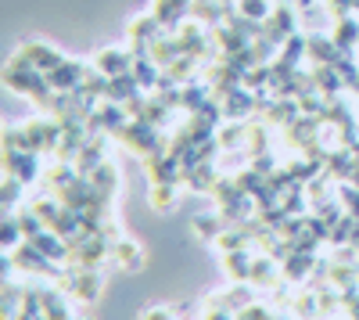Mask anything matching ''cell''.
<instances>
[{
	"instance_id": "603a6c76",
	"label": "cell",
	"mask_w": 359,
	"mask_h": 320,
	"mask_svg": "<svg viewBox=\"0 0 359 320\" xmlns=\"http://www.w3.org/2000/svg\"><path fill=\"white\" fill-rule=\"evenodd\" d=\"M33 245H36L43 255H50L54 263H65V267H69V241H65L62 234H57V230H50V227H47L43 234H36V238H33Z\"/></svg>"
},
{
	"instance_id": "44dd1931",
	"label": "cell",
	"mask_w": 359,
	"mask_h": 320,
	"mask_svg": "<svg viewBox=\"0 0 359 320\" xmlns=\"http://www.w3.org/2000/svg\"><path fill=\"white\" fill-rule=\"evenodd\" d=\"M226 11H230V8L223 4V0H194V4H191V18H194L198 25H205V29L223 25Z\"/></svg>"
},
{
	"instance_id": "f6af8a7d",
	"label": "cell",
	"mask_w": 359,
	"mask_h": 320,
	"mask_svg": "<svg viewBox=\"0 0 359 320\" xmlns=\"http://www.w3.org/2000/svg\"><path fill=\"white\" fill-rule=\"evenodd\" d=\"M76 320H83V316H76Z\"/></svg>"
},
{
	"instance_id": "d6986e66",
	"label": "cell",
	"mask_w": 359,
	"mask_h": 320,
	"mask_svg": "<svg viewBox=\"0 0 359 320\" xmlns=\"http://www.w3.org/2000/svg\"><path fill=\"white\" fill-rule=\"evenodd\" d=\"M111 259H115V263L123 267L126 274H137V270L144 267V248H140L137 241L115 238V245H111Z\"/></svg>"
},
{
	"instance_id": "5bb4252c",
	"label": "cell",
	"mask_w": 359,
	"mask_h": 320,
	"mask_svg": "<svg viewBox=\"0 0 359 320\" xmlns=\"http://www.w3.org/2000/svg\"><path fill=\"white\" fill-rule=\"evenodd\" d=\"M345 54H352V51L338 47L334 36H309V58H313V65H338Z\"/></svg>"
},
{
	"instance_id": "60d3db41",
	"label": "cell",
	"mask_w": 359,
	"mask_h": 320,
	"mask_svg": "<svg viewBox=\"0 0 359 320\" xmlns=\"http://www.w3.org/2000/svg\"><path fill=\"white\" fill-rule=\"evenodd\" d=\"M237 320H273V309H266V306H245L241 313H237Z\"/></svg>"
},
{
	"instance_id": "ee69618b",
	"label": "cell",
	"mask_w": 359,
	"mask_h": 320,
	"mask_svg": "<svg viewBox=\"0 0 359 320\" xmlns=\"http://www.w3.org/2000/svg\"><path fill=\"white\" fill-rule=\"evenodd\" d=\"M223 4H226V8H237V4H241V0H223Z\"/></svg>"
},
{
	"instance_id": "e575fe53",
	"label": "cell",
	"mask_w": 359,
	"mask_h": 320,
	"mask_svg": "<svg viewBox=\"0 0 359 320\" xmlns=\"http://www.w3.org/2000/svg\"><path fill=\"white\" fill-rule=\"evenodd\" d=\"M18 223H22V234H25V241H33L36 234H43V230H47V223L36 216V209H33V206L18 213Z\"/></svg>"
},
{
	"instance_id": "4316f807",
	"label": "cell",
	"mask_w": 359,
	"mask_h": 320,
	"mask_svg": "<svg viewBox=\"0 0 359 320\" xmlns=\"http://www.w3.org/2000/svg\"><path fill=\"white\" fill-rule=\"evenodd\" d=\"M313 79H316V91H320L323 98H338V91L345 86L338 65H316V69H313Z\"/></svg>"
},
{
	"instance_id": "4fadbf2b",
	"label": "cell",
	"mask_w": 359,
	"mask_h": 320,
	"mask_svg": "<svg viewBox=\"0 0 359 320\" xmlns=\"http://www.w3.org/2000/svg\"><path fill=\"white\" fill-rule=\"evenodd\" d=\"M144 94V86L137 83L133 72H123V76H108V86H104V101H115V105H126L130 98Z\"/></svg>"
},
{
	"instance_id": "30bf717a",
	"label": "cell",
	"mask_w": 359,
	"mask_h": 320,
	"mask_svg": "<svg viewBox=\"0 0 359 320\" xmlns=\"http://www.w3.org/2000/svg\"><path fill=\"white\" fill-rule=\"evenodd\" d=\"M298 119H302V105H298V98H273L269 112L262 115V123L280 126V130H287V126L298 123Z\"/></svg>"
},
{
	"instance_id": "d6a6232c",
	"label": "cell",
	"mask_w": 359,
	"mask_h": 320,
	"mask_svg": "<svg viewBox=\"0 0 359 320\" xmlns=\"http://www.w3.org/2000/svg\"><path fill=\"white\" fill-rule=\"evenodd\" d=\"M172 206H176V184H151V209L172 213Z\"/></svg>"
},
{
	"instance_id": "2e32d148",
	"label": "cell",
	"mask_w": 359,
	"mask_h": 320,
	"mask_svg": "<svg viewBox=\"0 0 359 320\" xmlns=\"http://www.w3.org/2000/svg\"><path fill=\"white\" fill-rule=\"evenodd\" d=\"M252 263H255V255H252L248 248L223 252V270H226L237 284H252Z\"/></svg>"
},
{
	"instance_id": "3957f363",
	"label": "cell",
	"mask_w": 359,
	"mask_h": 320,
	"mask_svg": "<svg viewBox=\"0 0 359 320\" xmlns=\"http://www.w3.org/2000/svg\"><path fill=\"white\" fill-rule=\"evenodd\" d=\"M57 288H62L69 299L83 302V306H90V302L101 299V277H97V270L65 267V274H62V281H57Z\"/></svg>"
},
{
	"instance_id": "7bdbcfd3",
	"label": "cell",
	"mask_w": 359,
	"mask_h": 320,
	"mask_svg": "<svg viewBox=\"0 0 359 320\" xmlns=\"http://www.w3.org/2000/svg\"><path fill=\"white\" fill-rule=\"evenodd\" d=\"M230 316H233L230 309H208V306H205V313H201V320H230Z\"/></svg>"
},
{
	"instance_id": "8d00e7d4",
	"label": "cell",
	"mask_w": 359,
	"mask_h": 320,
	"mask_svg": "<svg viewBox=\"0 0 359 320\" xmlns=\"http://www.w3.org/2000/svg\"><path fill=\"white\" fill-rule=\"evenodd\" d=\"M338 201L345 206V213H348V216H355V220H359V184L345 180V184H341V191H338Z\"/></svg>"
},
{
	"instance_id": "f1b7e54d",
	"label": "cell",
	"mask_w": 359,
	"mask_h": 320,
	"mask_svg": "<svg viewBox=\"0 0 359 320\" xmlns=\"http://www.w3.org/2000/svg\"><path fill=\"white\" fill-rule=\"evenodd\" d=\"M40 295H43V316L47 320H76L69 302L62 299V292L57 288H40Z\"/></svg>"
},
{
	"instance_id": "d4e9b609",
	"label": "cell",
	"mask_w": 359,
	"mask_h": 320,
	"mask_svg": "<svg viewBox=\"0 0 359 320\" xmlns=\"http://www.w3.org/2000/svg\"><path fill=\"white\" fill-rule=\"evenodd\" d=\"M280 274L284 270H277V259L273 255H255V263H252V284H259V288H280L277 284Z\"/></svg>"
},
{
	"instance_id": "7c38bea8",
	"label": "cell",
	"mask_w": 359,
	"mask_h": 320,
	"mask_svg": "<svg viewBox=\"0 0 359 320\" xmlns=\"http://www.w3.org/2000/svg\"><path fill=\"white\" fill-rule=\"evenodd\" d=\"M248 115H255V94L248 86H237L223 98V119H248Z\"/></svg>"
},
{
	"instance_id": "6da1fadb",
	"label": "cell",
	"mask_w": 359,
	"mask_h": 320,
	"mask_svg": "<svg viewBox=\"0 0 359 320\" xmlns=\"http://www.w3.org/2000/svg\"><path fill=\"white\" fill-rule=\"evenodd\" d=\"M4 83L11 86L15 94L33 98L40 108H47V101H50V94H54V86L47 83V76H43V72H36V69L29 65L22 54H15L11 62L4 65Z\"/></svg>"
},
{
	"instance_id": "9c48e42d",
	"label": "cell",
	"mask_w": 359,
	"mask_h": 320,
	"mask_svg": "<svg viewBox=\"0 0 359 320\" xmlns=\"http://www.w3.org/2000/svg\"><path fill=\"white\" fill-rule=\"evenodd\" d=\"M86 65L83 62H72V58H65L62 65H57L54 72H47V83L54 86V91H62V94H69V91H76V86L86 79Z\"/></svg>"
},
{
	"instance_id": "ac0fdd59",
	"label": "cell",
	"mask_w": 359,
	"mask_h": 320,
	"mask_svg": "<svg viewBox=\"0 0 359 320\" xmlns=\"http://www.w3.org/2000/svg\"><path fill=\"white\" fill-rule=\"evenodd\" d=\"M104 159H108V144H104V137H90L83 148H79V155H76V169L86 177V173H94Z\"/></svg>"
},
{
	"instance_id": "5b68a950",
	"label": "cell",
	"mask_w": 359,
	"mask_h": 320,
	"mask_svg": "<svg viewBox=\"0 0 359 320\" xmlns=\"http://www.w3.org/2000/svg\"><path fill=\"white\" fill-rule=\"evenodd\" d=\"M18 54H22V58H25V62L33 65L36 72H43V76H47V72H54L57 65L65 62V54L57 51V47H50V44H43V40H29V44H22V47H18Z\"/></svg>"
},
{
	"instance_id": "9a60e30c",
	"label": "cell",
	"mask_w": 359,
	"mask_h": 320,
	"mask_svg": "<svg viewBox=\"0 0 359 320\" xmlns=\"http://www.w3.org/2000/svg\"><path fill=\"white\" fill-rule=\"evenodd\" d=\"M162 33H165V25H162L155 15H137V18L130 22V29H126L130 44H144V47H151V40H158Z\"/></svg>"
},
{
	"instance_id": "4dcf8cb0",
	"label": "cell",
	"mask_w": 359,
	"mask_h": 320,
	"mask_svg": "<svg viewBox=\"0 0 359 320\" xmlns=\"http://www.w3.org/2000/svg\"><path fill=\"white\" fill-rule=\"evenodd\" d=\"M86 177H90V184H94L101 194H108V198H111V194H115V187H118V169H115L108 159H104L94 173H86Z\"/></svg>"
},
{
	"instance_id": "7402d4cb",
	"label": "cell",
	"mask_w": 359,
	"mask_h": 320,
	"mask_svg": "<svg viewBox=\"0 0 359 320\" xmlns=\"http://www.w3.org/2000/svg\"><path fill=\"white\" fill-rule=\"evenodd\" d=\"M184 184L194 191V194H212V187L219 184V173H216V166L212 162H201V166H194V169H187L184 173Z\"/></svg>"
},
{
	"instance_id": "7a4b0ae2",
	"label": "cell",
	"mask_w": 359,
	"mask_h": 320,
	"mask_svg": "<svg viewBox=\"0 0 359 320\" xmlns=\"http://www.w3.org/2000/svg\"><path fill=\"white\" fill-rule=\"evenodd\" d=\"M115 140H118V144H126V148H130L133 155H140V159L169 155V140H165V133L155 130V126H147V123H137V119H130L123 130H118Z\"/></svg>"
},
{
	"instance_id": "52a82bcc",
	"label": "cell",
	"mask_w": 359,
	"mask_h": 320,
	"mask_svg": "<svg viewBox=\"0 0 359 320\" xmlns=\"http://www.w3.org/2000/svg\"><path fill=\"white\" fill-rule=\"evenodd\" d=\"M294 33H298V15H294L291 8H284V4H277L273 15L262 22V36H269V40L280 44V47H284V40L294 36Z\"/></svg>"
},
{
	"instance_id": "484cf974",
	"label": "cell",
	"mask_w": 359,
	"mask_h": 320,
	"mask_svg": "<svg viewBox=\"0 0 359 320\" xmlns=\"http://www.w3.org/2000/svg\"><path fill=\"white\" fill-rule=\"evenodd\" d=\"M284 277L287 281H306L313 270H316V255L313 252H291L287 259H284Z\"/></svg>"
},
{
	"instance_id": "836d02e7",
	"label": "cell",
	"mask_w": 359,
	"mask_h": 320,
	"mask_svg": "<svg viewBox=\"0 0 359 320\" xmlns=\"http://www.w3.org/2000/svg\"><path fill=\"white\" fill-rule=\"evenodd\" d=\"M245 148H248V155H266V148H269V123H266V126L248 123V140H245Z\"/></svg>"
},
{
	"instance_id": "277c9868",
	"label": "cell",
	"mask_w": 359,
	"mask_h": 320,
	"mask_svg": "<svg viewBox=\"0 0 359 320\" xmlns=\"http://www.w3.org/2000/svg\"><path fill=\"white\" fill-rule=\"evenodd\" d=\"M4 177H18V180L29 187L33 180L43 177L40 155H33V152H18V148H8V144H4Z\"/></svg>"
},
{
	"instance_id": "ba28073f",
	"label": "cell",
	"mask_w": 359,
	"mask_h": 320,
	"mask_svg": "<svg viewBox=\"0 0 359 320\" xmlns=\"http://www.w3.org/2000/svg\"><path fill=\"white\" fill-rule=\"evenodd\" d=\"M147 177L151 184H184V166L176 155H158V159H144Z\"/></svg>"
},
{
	"instance_id": "8992f818",
	"label": "cell",
	"mask_w": 359,
	"mask_h": 320,
	"mask_svg": "<svg viewBox=\"0 0 359 320\" xmlns=\"http://www.w3.org/2000/svg\"><path fill=\"white\" fill-rule=\"evenodd\" d=\"M133 62H137V54L126 47H101L90 65L104 76H123V72H133Z\"/></svg>"
},
{
	"instance_id": "83f0119b",
	"label": "cell",
	"mask_w": 359,
	"mask_h": 320,
	"mask_svg": "<svg viewBox=\"0 0 359 320\" xmlns=\"http://www.w3.org/2000/svg\"><path fill=\"white\" fill-rule=\"evenodd\" d=\"M191 227H194V234H198L201 241H216L230 223H226V216H223V213H212V216H194V220H191Z\"/></svg>"
},
{
	"instance_id": "f546056e",
	"label": "cell",
	"mask_w": 359,
	"mask_h": 320,
	"mask_svg": "<svg viewBox=\"0 0 359 320\" xmlns=\"http://www.w3.org/2000/svg\"><path fill=\"white\" fill-rule=\"evenodd\" d=\"M334 44L338 47H345V51H352L355 44H359V18L355 15H341V18H334Z\"/></svg>"
},
{
	"instance_id": "1f68e13d",
	"label": "cell",
	"mask_w": 359,
	"mask_h": 320,
	"mask_svg": "<svg viewBox=\"0 0 359 320\" xmlns=\"http://www.w3.org/2000/svg\"><path fill=\"white\" fill-rule=\"evenodd\" d=\"M22 241H25V234H22L18 216H8L4 223H0V248H4V252H15Z\"/></svg>"
},
{
	"instance_id": "ab89813d",
	"label": "cell",
	"mask_w": 359,
	"mask_h": 320,
	"mask_svg": "<svg viewBox=\"0 0 359 320\" xmlns=\"http://www.w3.org/2000/svg\"><path fill=\"white\" fill-rule=\"evenodd\" d=\"M327 11H331V18H341V15H352L359 8V0H323Z\"/></svg>"
},
{
	"instance_id": "e0dca14e",
	"label": "cell",
	"mask_w": 359,
	"mask_h": 320,
	"mask_svg": "<svg viewBox=\"0 0 359 320\" xmlns=\"http://www.w3.org/2000/svg\"><path fill=\"white\" fill-rule=\"evenodd\" d=\"M355 166H359V159H355L348 148H334L331 155H327L323 173H327L331 180H352V177H355Z\"/></svg>"
},
{
	"instance_id": "8fae6325",
	"label": "cell",
	"mask_w": 359,
	"mask_h": 320,
	"mask_svg": "<svg viewBox=\"0 0 359 320\" xmlns=\"http://www.w3.org/2000/svg\"><path fill=\"white\" fill-rule=\"evenodd\" d=\"M191 4H194V0H155L151 15L165 29H180V25H184V18H191Z\"/></svg>"
},
{
	"instance_id": "74e56055",
	"label": "cell",
	"mask_w": 359,
	"mask_h": 320,
	"mask_svg": "<svg viewBox=\"0 0 359 320\" xmlns=\"http://www.w3.org/2000/svg\"><path fill=\"white\" fill-rule=\"evenodd\" d=\"M22 187H25V184H22L18 177H4V184H0V201H4L8 209H15V206H18Z\"/></svg>"
},
{
	"instance_id": "bcb514c9",
	"label": "cell",
	"mask_w": 359,
	"mask_h": 320,
	"mask_svg": "<svg viewBox=\"0 0 359 320\" xmlns=\"http://www.w3.org/2000/svg\"><path fill=\"white\" fill-rule=\"evenodd\" d=\"M172 320H176V316H172Z\"/></svg>"
},
{
	"instance_id": "f35d334b",
	"label": "cell",
	"mask_w": 359,
	"mask_h": 320,
	"mask_svg": "<svg viewBox=\"0 0 359 320\" xmlns=\"http://www.w3.org/2000/svg\"><path fill=\"white\" fill-rule=\"evenodd\" d=\"M33 209H36V216L50 227L54 220H57V213H62V201H50V198H36L33 201Z\"/></svg>"
},
{
	"instance_id": "ffe728a7",
	"label": "cell",
	"mask_w": 359,
	"mask_h": 320,
	"mask_svg": "<svg viewBox=\"0 0 359 320\" xmlns=\"http://www.w3.org/2000/svg\"><path fill=\"white\" fill-rule=\"evenodd\" d=\"M255 299H252V292H248V284H237V288H230V292H223V295H212L205 306L208 309H230L233 316L241 313L245 306H252Z\"/></svg>"
},
{
	"instance_id": "d590c367",
	"label": "cell",
	"mask_w": 359,
	"mask_h": 320,
	"mask_svg": "<svg viewBox=\"0 0 359 320\" xmlns=\"http://www.w3.org/2000/svg\"><path fill=\"white\" fill-rule=\"evenodd\" d=\"M273 8H277L273 0H241V4H237V11L255 18V22H266L269 15H273Z\"/></svg>"
},
{
	"instance_id": "b9f144b4",
	"label": "cell",
	"mask_w": 359,
	"mask_h": 320,
	"mask_svg": "<svg viewBox=\"0 0 359 320\" xmlns=\"http://www.w3.org/2000/svg\"><path fill=\"white\" fill-rule=\"evenodd\" d=\"M172 316H176L172 309H165V306H155V309H147L140 320H172Z\"/></svg>"
},
{
	"instance_id": "cb8c5ba5",
	"label": "cell",
	"mask_w": 359,
	"mask_h": 320,
	"mask_svg": "<svg viewBox=\"0 0 359 320\" xmlns=\"http://www.w3.org/2000/svg\"><path fill=\"white\" fill-rule=\"evenodd\" d=\"M216 140H219V148L223 152H237V148H245V140H248V119H230L216 130Z\"/></svg>"
}]
</instances>
